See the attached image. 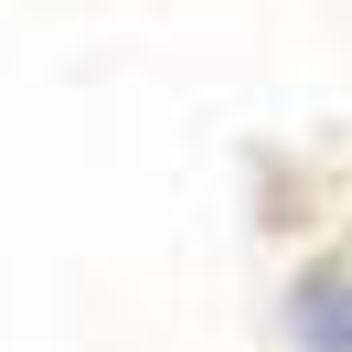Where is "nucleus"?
<instances>
[{
	"mask_svg": "<svg viewBox=\"0 0 352 352\" xmlns=\"http://www.w3.org/2000/svg\"><path fill=\"white\" fill-rule=\"evenodd\" d=\"M288 331L299 352H352V267H309L288 288Z\"/></svg>",
	"mask_w": 352,
	"mask_h": 352,
	"instance_id": "1",
	"label": "nucleus"
}]
</instances>
